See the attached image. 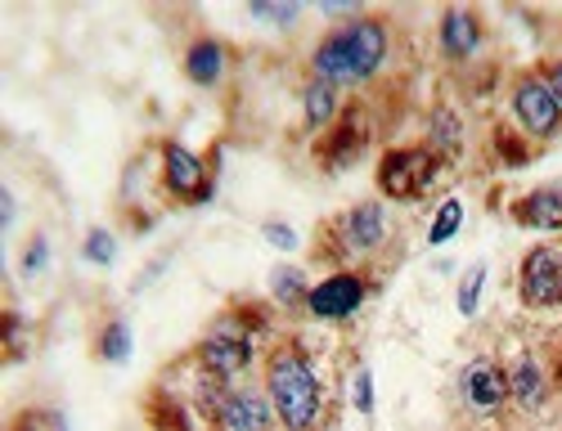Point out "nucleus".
I'll return each instance as SVG.
<instances>
[{"label": "nucleus", "instance_id": "nucleus-1", "mask_svg": "<svg viewBox=\"0 0 562 431\" xmlns=\"http://www.w3.org/2000/svg\"><path fill=\"white\" fill-rule=\"evenodd\" d=\"M383 59H387V27L379 19H360L324 41L311 64L319 81L342 86V81H369Z\"/></svg>", "mask_w": 562, "mask_h": 431}, {"label": "nucleus", "instance_id": "nucleus-2", "mask_svg": "<svg viewBox=\"0 0 562 431\" xmlns=\"http://www.w3.org/2000/svg\"><path fill=\"white\" fill-rule=\"evenodd\" d=\"M266 396L289 431H311L319 422V382L302 351L279 347L266 364Z\"/></svg>", "mask_w": 562, "mask_h": 431}, {"label": "nucleus", "instance_id": "nucleus-3", "mask_svg": "<svg viewBox=\"0 0 562 431\" xmlns=\"http://www.w3.org/2000/svg\"><path fill=\"white\" fill-rule=\"evenodd\" d=\"M437 180V149H392L379 162V189L387 199H418Z\"/></svg>", "mask_w": 562, "mask_h": 431}, {"label": "nucleus", "instance_id": "nucleus-4", "mask_svg": "<svg viewBox=\"0 0 562 431\" xmlns=\"http://www.w3.org/2000/svg\"><path fill=\"white\" fill-rule=\"evenodd\" d=\"M513 113H518V122L536 139H544V135H553L562 126V104L553 100V90H549L544 77H522L518 86H513Z\"/></svg>", "mask_w": 562, "mask_h": 431}, {"label": "nucleus", "instance_id": "nucleus-5", "mask_svg": "<svg viewBox=\"0 0 562 431\" xmlns=\"http://www.w3.org/2000/svg\"><path fill=\"white\" fill-rule=\"evenodd\" d=\"M522 302L544 310L562 306V248H536L522 261Z\"/></svg>", "mask_w": 562, "mask_h": 431}, {"label": "nucleus", "instance_id": "nucleus-6", "mask_svg": "<svg viewBox=\"0 0 562 431\" xmlns=\"http://www.w3.org/2000/svg\"><path fill=\"white\" fill-rule=\"evenodd\" d=\"M162 180H167L171 194L190 199V203H207L212 199V180H207L203 162L184 149V144H176V139L162 144Z\"/></svg>", "mask_w": 562, "mask_h": 431}, {"label": "nucleus", "instance_id": "nucleus-7", "mask_svg": "<svg viewBox=\"0 0 562 431\" xmlns=\"http://www.w3.org/2000/svg\"><path fill=\"white\" fill-rule=\"evenodd\" d=\"M199 360H203V368L212 377H234V373H244L252 364V338H248V332H239V328L221 324L212 338L199 347Z\"/></svg>", "mask_w": 562, "mask_h": 431}, {"label": "nucleus", "instance_id": "nucleus-8", "mask_svg": "<svg viewBox=\"0 0 562 431\" xmlns=\"http://www.w3.org/2000/svg\"><path fill=\"white\" fill-rule=\"evenodd\" d=\"M360 302H364V279L360 274H329L324 283H315L311 297H306L315 319H351L360 310Z\"/></svg>", "mask_w": 562, "mask_h": 431}, {"label": "nucleus", "instance_id": "nucleus-9", "mask_svg": "<svg viewBox=\"0 0 562 431\" xmlns=\"http://www.w3.org/2000/svg\"><path fill=\"white\" fill-rule=\"evenodd\" d=\"M270 396L261 392H229L221 405H216V422L221 431H266L270 427Z\"/></svg>", "mask_w": 562, "mask_h": 431}, {"label": "nucleus", "instance_id": "nucleus-10", "mask_svg": "<svg viewBox=\"0 0 562 431\" xmlns=\"http://www.w3.org/2000/svg\"><path fill=\"white\" fill-rule=\"evenodd\" d=\"M463 396L473 409H499L508 400V373L495 368L491 360H477V364H468L463 373Z\"/></svg>", "mask_w": 562, "mask_h": 431}, {"label": "nucleus", "instance_id": "nucleus-11", "mask_svg": "<svg viewBox=\"0 0 562 431\" xmlns=\"http://www.w3.org/2000/svg\"><path fill=\"white\" fill-rule=\"evenodd\" d=\"M383 234H387V216H383L379 203H360L342 220V238H347L351 252H373V248L383 243Z\"/></svg>", "mask_w": 562, "mask_h": 431}, {"label": "nucleus", "instance_id": "nucleus-12", "mask_svg": "<svg viewBox=\"0 0 562 431\" xmlns=\"http://www.w3.org/2000/svg\"><path fill=\"white\" fill-rule=\"evenodd\" d=\"M477 45H482V23H477V14H468V10H446V14H441V50H446L450 59L477 55Z\"/></svg>", "mask_w": 562, "mask_h": 431}, {"label": "nucleus", "instance_id": "nucleus-13", "mask_svg": "<svg viewBox=\"0 0 562 431\" xmlns=\"http://www.w3.org/2000/svg\"><path fill=\"white\" fill-rule=\"evenodd\" d=\"M513 216L531 229H562V189H536L513 207Z\"/></svg>", "mask_w": 562, "mask_h": 431}, {"label": "nucleus", "instance_id": "nucleus-14", "mask_svg": "<svg viewBox=\"0 0 562 431\" xmlns=\"http://www.w3.org/2000/svg\"><path fill=\"white\" fill-rule=\"evenodd\" d=\"M184 77L194 86H216L225 77V50L216 41H194L190 50H184Z\"/></svg>", "mask_w": 562, "mask_h": 431}, {"label": "nucleus", "instance_id": "nucleus-15", "mask_svg": "<svg viewBox=\"0 0 562 431\" xmlns=\"http://www.w3.org/2000/svg\"><path fill=\"white\" fill-rule=\"evenodd\" d=\"M508 396L518 400L522 409H540L544 405V373L536 360H522L518 368L508 373Z\"/></svg>", "mask_w": 562, "mask_h": 431}, {"label": "nucleus", "instance_id": "nucleus-16", "mask_svg": "<svg viewBox=\"0 0 562 431\" xmlns=\"http://www.w3.org/2000/svg\"><path fill=\"white\" fill-rule=\"evenodd\" d=\"M334 117H338V86L315 77L306 86V122L311 126H324V122H334Z\"/></svg>", "mask_w": 562, "mask_h": 431}, {"label": "nucleus", "instance_id": "nucleus-17", "mask_svg": "<svg viewBox=\"0 0 562 431\" xmlns=\"http://www.w3.org/2000/svg\"><path fill=\"white\" fill-rule=\"evenodd\" d=\"M270 287H274V297L279 302H302V297H311V287H306V279H302V270L297 265H279L274 274H270Z\"/></svg>", "mask_w": 562, "mask_h": 431}, {"label": "nucleus", "instance_id": "nucleus-18", "mask_svg": "<svg viewBox=\"0 0 562 431\" xmlns=\"http://www.w3.org/2000/svg\"><path fill=\"white\" fill-rule=\"evenodd\" d=\"M100 360H109V364H126V360H131V328H126L122 319H113V324L104 328V338H100Z\"/></svg>", "mask_w": 562, "mask_h": 431}, {"label": "nucleus", "instance_id": "nucleus-19", "mask_svg": "<svg viewBox=\"0 0 562 431\" xmlns=\"http://www.w3.org/2000/svg\"><path fill=\"white\" fill-rule=\"evenodd\" d=\"M432 144L441 154H459V144H463V131H459V117L450 109H437L432 113Z\"/></svg>", "mask_w": 562, "mask_h": 431}, {"label": "nucleus", "instance_id": "nucleus-20", "mask_svg": "<svg viewBox=\"0 0 562 431\" xmlns=\"http://www.w3.org/2000/svg\"><path fill=\"white\" fill-rule=\"evenodd\" d=\"M459 220H463V203L459 199H450L441 212H437V220H432V229H428V243L432 248H441V243H450V238L459 234Z\"/></svg>", "mask_w": 562, "mask_h": 431}, {"label": "nucleus", "instance_id": "nucleus-21", "mask_svg": "<svg viewBox=\"0 0 562 431\" xmlns=\"http://www.w3.org/2000/svg\"><path fill=\"white\" fill-rule=\"evenodd\" d=\"M482 283H486V265H473L463 274V287H459V315L473 319L477 315V297H482Z\"/></svg>", "mask_w": 562, "mask_h": 431}, {"label": "nucleus", "instance_id": "nucleus-22", "mask_svg": "<svg viewBox=\"0 0 562 431\" xmlns=\"http://www.w3.org/2000/svg\"><path fill=\"white\" fill-rule=\"evenodd\" d=\"M117 252V238L109 229H90L86 234V261H95V265H109Z\"/></svg>", "mask_w": 562, "mask_h": 431}, {"label": "nucleus", "instance_id": "nucleus-23", "mask_svg": "<svg viewBox=\"0 0 562 431\" xmlns=\"http://www.w3.org/2000/svg\"><path fill=\"white\" fill-rule=\"evenodd\" d=\"M261 234L270 238L274 248H284V252H293V248H297V234H293L289 225H279V220H266V225H261Z\"/></svg>", "mask_w": 562, "mask_h": 431}, {"label": "nucleus", "instance_id": "nucleus-24", "mask_svg": "<svg viewBox=\"0 0 562 431\" xmlns=\"http://www.w3.org/2000/svg\"><path fill=\"white\" fill-rule=\"evenodd\" d=\"M45 261H50V252H45V238H32V243H27V257H23V274L45 270Z\"/></svg>", "mask_w": 562, "mask_h": 431}, {"label": "nucleus", "instance_id": "nucleus-25", "mask_svg": "<svg viewBox=\"0 0 562 431\" xmlns=\"http://www.w3.org/2000/svg\"><path fill=\"white\" fill-rule=\"evenodd\" d=\"M356 409H360V413L373 409V377H369V368L356 373Z\"/></svg>", "mask_w": 562, "mask_h": 431}, {"label": "nucleus", "instance_id": "nucleus-26", "mask_svg": "<svg viewBox=\"0 0 562 431\" xmlns=\"http://www.w3.org/2000/svg\"><path fill=\"white\" fill-rule=\"evenodd\" d=\"M252 14H257V19H274V23L289 27V23L297 19V5H252Z\"/></svg>", "mask_w": 562, "mask_h": 431}, {"label": "nucleus", "instance_id": "nucleus-27", "mask_svg": "<svg viewBox=\"0 0 562 431\" xmlns=\"http://www.w3.org/2000/svg\"><path fill=\"white\" fill-rule=\"evenodd\" d=\"M544 81H549V90H553V100H558V104H562V64H553V68H549V77H544Z\"/></svg>", "mask_w": 562, "mask_h": 431}]
</instances>
